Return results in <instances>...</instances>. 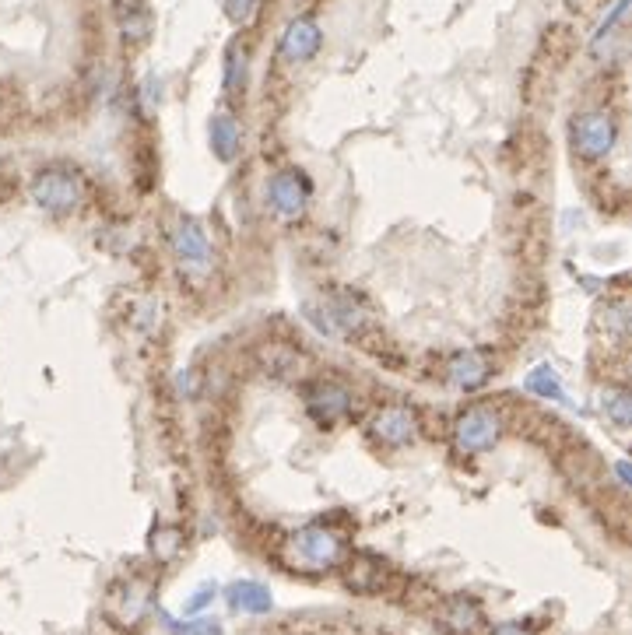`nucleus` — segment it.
Segmentation results:
<instances>
[{"label":"nucleus","instance_id":"1","mask_svg":"<svg viewBox=\"0 0 632 635\" xmlns=\"http://www.w3.org/2000/svg\"><path fill=\"white\" fill-rule=\"evenodd\" d=\"M313 323L324 330V334L355 337L373 323V306H369L355 288H341V292H331L320 302V309L313 313Z\"/></svg>","mask_w":632,"mask_h":635},{"label":"nucleus","instance_id":"2","mask_svg":"<svg viewBox=\"0 0 632 635\" xmlns=\"http://www.w3.org/2000/svg\"><path fill=\"white\" fill-rule=\"evenodd\" d=\"M618 141V123L611 113L601 109H590V113L573 116V127H569V144L583 162H597L604 158Z\"/></svg>","mask_w":632,"mask_h":635},{"label":"nucleus","instance_id":"3","mask_svg":"<svg viewBox=\"0 0 632 635\" xmlns=\"http://www.w3.org/2000/svg\"><path fill=\"white\" fill-rule=\"evenodd\" d=\"M32 200L50 215H67L81 200V179L71 169H43L32 179Z\"/></svg>","mask_w":632,"mask_h":635},{"label":"nucleus","instance_id":"4","mask_svg":"<svg viewBox=\"0 0 632 635\" xmlns=\"http://www.w3.org/2000/svg\"><path fill=\"white\" fill-rule=\"evenodd\" d=\"M499 436H503V425H499V418L489 407H471V411L460 414L457 425H453V443H457V450L467 453V457L489 453L492 446L499 443Z\"/></svg>","mask_w":632,"mask_h":635},{"label":"nucleus","instance_id":"5","mask_svg":"<svg viewBox=\"0 0 632 635\" xmlns=\"http://www.w3.org/2000/svg\"><path fill=\"white\" fill-rule=\"evenodd\" d=\"M352 404H355L352 393L341 383H334V379H316V383L306 386V411L313 414V421L320 429H331L341 418H348Z\"/></svg>","mask_w":632,"mask_h":635},{"label":"nucleus","instance_id":"6","mask_svg":"<svg viewBox=\"0 0 632 635\" xmlns=\"http://www.w3.org/2000/svg\"><path fill=\"white\" fill-rule=\"evenodd\" d=\"M292 548L299 551V558L313 569H331V565L341 562L345 555V544L334 530H327L324 523H313V527H302L299 534L292 537Z\"/></svg>","mask_w":632,"mask_h":635},{"label":"nucleus","instance_id":"7","mask_svg":"<svg viewBox=\"0 0 632 635\" xmlns=\"http://www.w3.org/2000/svg\"><path fill=\"white\" fill-rule=\"evenodd\" d=\"M309 193H313V186H309L306 172L299 169L278 172V176L271 179V186H267V200H271L278 218H299L309 204Z\"/></svg>","mask_w":632,"mask_h":635},{"label":"nucleus","instance_id":"8","mask_svg":"<svg viewBox=\"0 0 632 635\" xmlns=\"http://www.w3.org/2000/svg\"><path fill=\"white\" fill-rule=\"evenodd\" d=\"M415 432H418V418H415V411L404 404L383 407V411L373 418V439L383 446H390V450H401V446L415 443Z\"/></svg>","mask_w":632,"mask_h":635},{"label":"nucleus","instance_id":"9","mask_svg":"<svg viewBox=\"0 0 632 635\" xmlns=\"http://www.w3.org/2000/svg\"><path fill=\"white\" fill-rule=\"evenodd\" d=\"M320 43H324L320 25H316L313 18H295V22H288V29L281 32V57H285L288 64H306V60L316 57Z\"/></svg>","mask_w":632,"mask_h":635},{"label":"nucleus","instance_id":"10","mask_svg":"<svg viewBox=\"0 0 632 635\" xmlns=\"http://www.w3.org/2000/svg\"><path fill=\"white\" fill-rule=\"evenodd\" d=\"M492 376V365L482 351H457V355L446 362V379H450L457 390H478Z\"/></svg>","mask_w":632,"mask_h":635},{"label":"nucleus","instance_id":"11","mask_svg":"<svg viewBox=\"0 0 632 635\" xmlns=\"http://www.w3.org/2000/svg\"><path fill=\"white\" fill-rule=\"evenodd\" d=\"M173 250H176V257H180L187 267H194V271H204V267H208V260H211L208 236H204V229L194 222V218H183V222L176 225Z\"/></svg>","mask_w":632,"mask_h":635},{"label":"nucleus","instance_id":"12","mask_svg":"<svg viewBox=\"0 0 632 635\" xmlns=\"http://www.w3.org/2000/svg\"><path fill=\"white\" fill-rule=\"evenodd\" d=\"M208 141H211V151L218 155V162H232V158L239 155V148H243V130H239V123L232 120V116H215L208 127Z\"/></svg>","mask_w":632,"mask_h":635},{"label":"nucleus","instance_id":"13","mask_svg":"<svg viewBox=\"0 0 632 635\" xmlns=\"http://www.w3.org/2000/svg\"><path fill=\"white\" fill-rule=\"evenodd\" d=\"M439 621H443L453 635H471L474 628L482 625V607L474 604L471 597H453L446 600V607L439 611Z\"/></svg>","mask_w":632,"mask_h":635},{"label":"nucleus","instance_id":"14","mask_svg":"<svg viewBox=\"0 0 632 635\" xmlns=\"http://www.w3.org/2000/svg\"><path fill=\"white\" fill-rule=\"evenodd\" d=\"M229 607L243 614H267L271 611V593L253 579H239V583L229 586Z\"/></svg>","mask_w":632,"mask_h":635},{"label":"nucleus","instance_id":"15","mask_svg":"<svg viewBox=\"0 0 632 635\" xmlns=\"http://www.w3.org/2000/svg\"><path fill=\"white\" fill-rule=\"evenodd\" d=\"M601 411L615 421L618 429H629V418H632V404H629V393L625 390H604L601 397Z\"/></svg>","mask_w":632,"mask_h":635},{"label":"nucleus","instance_id":"16","mask_svg":"<svg viewBox=\"0 0 632 635\" xmlns=\"http://www.w3.org/2000/svg\"><path fill=\"white\" fill-rule=\"evenodd\" d=\"M527 390L545 400H562V383L559 376H555V369H548V365H538V369L527 376Z\"/></svg>","mask_w":632,"mask_h":635},{"label":"nucleus","instance_id":"17","mask_svg":"<svg viewBox=\"0 0 632 635\" xmlns=\"http://www.w3.org/2000/svg\"><path fill=\"white\" fill-rule=\"evenodd\" d=\"M604 327H608L618 341H625V334H629V309H625V302H608V306H604Z\"/></svg>","mask_w":632,"mask_h":635},{"label":"nucleus","instance_id":"18","mask_svg":"<svg viewBox=\"0 0 632 635\" xmlns=\"http://www.w3.org/2000/svg\"><path fill=\"white\" fill-rule=\"evenodd\" d=\"M267 365H271L274 376H295V369H299V355L288 348H271L267 351Z\"/></svg>","mask_w":632,"mask_h":635},{"label":"nucleus","instance_id":"19","mask_svg":"<svg viewBox=\"0 0 632 635\" xmlns=\"http://www.w3.org/2000/svg\"><path fill=\"white\" fill-rule=\"evenodd\" d=\"M176 548H180V534H176V530H162V534L151 537V551H155L162 562H169V558L176 555Z\"/></svg>","mask_w":632,"mask_h":635},{"label":"nucleus","instance_id":"20","mask_svg":"<svg viewBox=\"0 0 632 635\" xmlns=\"http://www.w3.org/2000/svg\"><path fill=\"white\" fill-rule=\"evenodd\" d=\"M176 635H222V625L215 618H194L176 628Z\"/></svg>","mask_w":632,"mask_h":635},{"label":"nucleus","instance_id":"21","mask_svg":"<svg viewBox=\"0 0 632 635\" xmlns=\"http://www.w3.org/2000/svg\"><path fill=\"white\" fill-rule=\"evenodd\" d=\"M253 4H257V0H225V11H229L232 22H246L250 11H253Z\"/></svg>","mask_w":632,"mask_h":635},{"label":"nucleus","instance_id":"22","mask_svg":"<svg viewBox=\"0 0 632 635\" xmlns=\"http://www.w3.org/2000/svg\"><path fill=\"white\" fill-rule=\"evenodd\" d=\"M211 600H215V586H204V590H197L194 597L187 600V614H197L201 607H208Z\"/></svg>","mask_w":632,"mask_h":635},{"label":"nucleus","instance_id":"23","mask_svg":"<svg viewBox=\"0 0 632 635\" xmlns=\"http://www.w3.org/2000/svg\"><path fill=\"white\" fill-rule=\"evenodd\" d=\"M492 635H531V628L520 625V621H506V625H499Z\"/></svg>","mask_w":632,"mask_h":635}]
</instances>
